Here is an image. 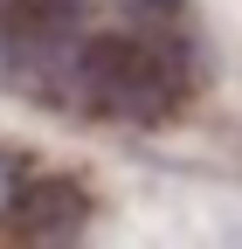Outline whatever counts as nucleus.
Returning a JSON list of instances; mask_svg holds the SVG:
<instances>
[{
  "label": "nucleus",
  "instance_id": "nucleus-2",
  "mask_svg": "<svg viewBox=\"0 0 242 249\" xmlns=\"http://www.w3.org/2000/svg\"><path fill=\"white\" fill-rule=\"evenodd\" d=\"M83 21H90V0H0V49H7V62L49 55L76 42Z\"/></svg>",
  "mask_w": 242,
  "mask_h": 249
},
{
  "label": "nucleus",
  "instance_id": "nucleus-3",
  "mask_svg": "<svg viewBox=\"0 0 242 249\" xmlns=\"http://www.w3.org/2000/svg\"><path fill=\"white\" fill-rule=\"evenodd\" d=\"M90 222V194L63 173H28L21 194H14V214L7 229L14 235H35V242H55V235H76Z\"/></svg>",
  "mask_w": 242,
  "mask_h": 249
},
{
  "label": "nucleus",
  "instance_id": "nucleus-4",
  "mask_svg": "<svg viewBox=\"0 0 242 249\" xmlns=\"http://www.w3.org/2000/svg\"><path fill=\"white\" fill-rule=\"evenodd\" d=\"M35 173L28 166V152H14V145H0V229H7V214H14V194H21V180Z\"/></svg>",
  "mask_w": 242,
  "mask_h": 249
},
{
  "label": "nucleus",
  "instance_id": "nucleus-1",
  "mask_svg": "<svg viewBox=\"0 0 242 249\" xmlns=\"http://www.w3.org/2000/svg\"><path fill=\"white\" fill-rule=\"evenodd\" d=\"M55 104L97 111V118H166L187 97V55L173 42H145V35H76L55 62L49 83Z\"/></svg>",
  "mask_w": 242,
  "mask_h": 249
},
{
  "label": "nucleus",
  "instance_id": "nucleus-5",
  "mask_svg": "<svg viewBox=\"0 0 242 249\" xmlns=\"http://www.w3.org/2000/svg\"><path fill=\"white\" fill-rule=\"evenodd\" d=\"M125 7H138V14H173L180 0H125Z\"/></svg>",
  "mask_w": 242,
  "mask_h": 249
}]
</instances>
